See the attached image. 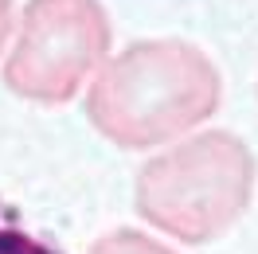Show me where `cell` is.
I'll list each match as a JSON object with an SVG mask.
<instances>
[{"label":"cell","mask_w":258,"mask_h":254,"mask_svg":"<svg viewBox=\"0 0 258 254\" xmlns=\"http://www.w3.org/2000/svg\"><path fill=\"white\" fill-rule=\"evenodd\" d=\"M90 254H176V250H172V246H164V242H157V238L141 235V231L121 227V231L102 235L94 246H90Z\"/></svg>","instance_id":"5"},{"label":"cell","mask_w":258,"mask_h":254,"mask_svg":"<svg viewBox=\"0 0 258 254\" xmlns=\"http://www.w3.org/2000/svg\"><path fill=\"white\" fill-rule=\"evenodd\" d=\"M8 28H12V0H0V47L8 39Z\"/></svg>","instance_id":"6"},{"label":"cell","mask_w":258,"mask_h":254,"mask_svg":"<svg viewBox=\"0 0 258 254\" xmlns=\"http://www.w3.org/2000/svg\"><path fill=\"white\" fill-rule=\"evenodd\" d=\"M219 94V71L196 43L141 39L98 67L86 117L117 149H153L208 121Z\"/></svg>","instance_id":"1"},{"label":"cell","mask_w":258,"mask_h":254,"mask_svg":"<svg viewBox=\"0 0 258 254\" xmlns=\"http://www.w3.org/2000/svg\"><path fill=\"white\" fill-rule=\"evenodd\" d=\"M0 254H67L47 231L28 223L12 200L0 196Z\"/></svg>","instance_id":"4"},{"label":"cell","mask_w":258,"mask_h":254,"mask_svg":"<svg viewBox=\"0 0 258 254\" xmlns=\"http://www.w3.org/2000/svg\"><path fill=\"white\" fill-rule=\"evenodd\" d=\"M110 51V20L98 0H28L4 63L8 90L28 102H71Z\"/></svg>","instance_id":"3"},{"label":"cell","mask_w":258,"mask_h":254,"mask_svg":"<svg viewBox=\"0 0 258 254\" xmlns=\"http://www.w3.org/2000/svg\"><path fill=\"white\" fill-rule=\"evenodd\" d=\"M254 192V157L242 137L204 129L149 157L133 184L137 215L180 242H211L231 231Z\"/></svg>","instance_id":"2"}]
</instances>
